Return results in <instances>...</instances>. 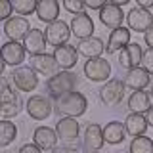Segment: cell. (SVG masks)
Instances as JSON below:
<instances>
[{
	"mask_svg": "<svg viewBox=\"0 0 153 153\" xmlns=\"http://www.w3.org/2000/svg\"><path fill=\"white\" fill-rule=\"evenodd\" d=\"M128 153H153V140L147 136L132 138L130 146H128Z\"/></svg>",
	"mask_w": 153,
	"mask_h": 153,
	"instance_id": "obj_29",
	"label": "cell"
},
{
	"mask_svg": "<svg viewBox=\"0 0 153 153\" xmlns=\"http://www.w3.org/2000/svg\"><path fill=\"white\" fill-rule=\"evenodd\" d=\"M124 92H126V86L121 79H109L102 88H100V102L105 107H115L123 102Z\"/></svg>",
	"mask_w": 153,
	"mask_h": 153,
	"instance_id": "obj_5",
	"label": "cell"
},
{
	"mask_svg": "<svg viewBox=\"0 0 153 153\" xmlns=\"http://www.w3.org/2000/svg\"><path fill=\"white\" fill-rule=\"evenodd\" d=\"M10 80H12L13 88H17L19 92H35L38 86V75L31 67H25V65L13 69L12 75H10Z\"/></svg>",
	"mask_w": 153,
	"mask_h": 153,
	"instance_id": "obj_6",
	"label": "cell"
},
{
	"mask_svg": "<svg viewBox=\"0 0 153 153\" xmlns=\"http://www.w3.org/2000/svg\"><path fill=\"white\" fill-rule=\"evenodd\" d=\"M142 57H143V50L138 42H130L124 50H121L119 54V67L121 69H136V67H142Z\"/></svg>",
	"mask_w": 153,
	"mask_h": 153,
	"instance_id": "obj_13",
	"label": "cell"
},
{
	"mask_svg": "<svg viewBox=\"0 0 153 153\" xmlns=\"http://www.w3.org/2000/svg\"><path fill=\"white\" fill-rule=\"evenodd\" d=\"M61 6H63L65 12L73 13V16L84 13V10H86V4L80 2V0H63V2H61Z\"/></svg>",
	"mask_w": 153,
	"mask_h": 153,
	"instance_id": "obj_31",
	"label": "cell"
},
{
	"mask_svg": "<svg viewBox=\"0 0 153 153\" xmlns=\"http://www.w3.org/2000/svg\"><path fill=\"white\" fill-rule=\"evenodd\" d=\"M31 67L33 71L38 75V76H46L48 79H52V76H56L59 73V65H57L54 54H38V56H31Z\"/></svg>",
	"mask_w": 153,
	"mask_h": 153,
	"instance_id": "obj_9",
	"label": "cell"
},
{
	"mask_svg": "<svg viewBox=\"0 0 153 153\" xmlns=\"http://www.w3.org/2000/svg\"><path fill=\"white\" fill-rule=\"evenodd\" d=\"M123 19H126V16L123 13V8H119V6H113V4H105V6L100 10V21L103 23L105 27H109V29H119V27H123Z\"/></svg>",
	"mask_w": 153,
	"mask_h": 153,
	"instance_id": "obj_20",
	"label": "cell"
},
{
	"mask_svg": "<svg viewBox=\"0 0 153 153\" xmlns=\"http://www.w3.org/2000/svg\"><path fill=\"white\" fill-rule=\"evenodd\" d=\"M86 109H88V100L80 92H71L54 100V111L59 117L79 119L86 113Z\"/></svg>",
	"mask_w": 153,
	"mask_h": 153,
	"instance_id": "obj_2",
	"label": "cell"
},
{
	"mask_svg": "<svg viewBox=\"0 0 153 153\" xmlns=\"http://www.w3.org/2000/svg\"><path fill=\"white\" fill-rule=\"evenodd\" d=\"M143 42H146V46L149 48V50H153V27L143 35Z\"/></svg>",
	"mask_w": 153,
	"mask_h": 153,
	"instance_id": "obj_37",
	"label": "cell"
},
{
	"mask_svg": "<svg viewBox=\"0 0 153 153\" xmlns=\"http://www.w3.org/2000/svg\"><path fill=\"white\" fill-rule=\"evenodd\" d=\"M71 25L65 23L63 19H57L56 23L52 25H46V31H44V36H46V42L54 48H59V46H65L71 38Z\"/></svg>",
	"mask_w": 153,
	"mask_h": 153,
	"instance_id": "obj_8",
	"label": "cell"
},
{
	"mask_svg": "<svg viewBox=\"0 0 153 153\" xmlns=\"http://www.w3.org/2000/svg\"><path fill=\"white\" fill-rule=\"evenodd\" d=\"M130 29L128 27H119L115 29V31H111V35H109L107 38V54H115V52H121L124 50L128 44H130Z\"/></svg>",
	"mask_w": 153,
	"mask_h": 153,
	"instance_id": "obj_23",
	"label": "cell"
},
{
	"mask_svg": "<svg viewBox=\"0 0 153 153\" xmlns=\"http://www.w3.org/2000/svg\"><path fill=\"white\" fill-rule=\"evenodd\" d=\"M126 105L130 109V113H140L146 115L151 109V96L146 90H140V92H132L126 100Z\"/></svg>",
	"mask_w": 153,
	"mask_h": 153,
	"instance_id": "obj_26",
	"label": "cell"
},
{
	"mask_svg": "<svg viewBox=\"0 0 153 153\" xmlns=\"http://www.w3.org/2000/svg\"><path fill=\"white\" fill-rule=\"evenodd\" d=\"M25 111L33 121H46L54 113V103H52L50 96L33 94L25 103Z\"/></svg>",
	"mask_w": 153,
	"mask_h": 153,
	"instance_id": "obj_4",
	"label": "cell"
},
{
	"mask_svg": "<svg viewBox=\"0 0 153 153\" xmlns=\"http://www.w3.org/2000/svg\"><path fill=\"white\" fill-rule=\"evenodd\" d=\"M124 128H126L128 136L138 138V136H146V130L149 128V124L146 121V115L130 113L126 119H124Z\"/></svg>",
	"mask_w": 153,
	"mask_h": 153,
	"instance_id": "obj_27",
	"label": "cell"
},
{
	"mask_svg": "<svg viewBox=\"0 0 153 153\" xmlns=\"http://www.w3.org/2000/svg\"><path fill=\"white\" fill-rule=\"evenodd\" d=\"M56 132H57V138L69 146V143L76 142V138H79L80 123L71 117H59V121L56 123Z\"/></svg>",
	"mask_w": 153,
	"mask_h": 153,
	"instance_id": "obj_16",
	"label": "cell"
},
{
	"mask_svg": "<svg viewBox=\"0 0 153 153\" xmlns=\"http://www.w3.org/2000/svg\"><path fill=\"white\" fill-rule=\"evenodd\" d=\"M123 82H124V86H126L128 90H132V92H140V90H143V88L149 86L151 76H149V73H147L143 67H136V69L126 71Z\"/></svg>",
	"mask_w": 153,
	"mask_h": 153,
	"instance_id": "obj_17",
	"label": "cell"
},
{
	"mask_svg": "<svg viewBox=\"0 0 153 153\" xmlns=\"http://www.w3.org/2000/svg\"><path fill=\"white\" fill-rule=\"evenodd\" d=\"M105 138H103V128L98 123H90L84 128V136H82V147L86 153H98L103 147Z\"/></svg>",
	"mask_w": 153,
	"mask_h": 153,
	"instance_id": "obj_11",
	"label": "cell"
},
{
	"mask_svg": "<svg viewBox=\"0 0 153 153\" xmlns=\"http://www.w3.org/2000/svg\"><path fill=\"white\" fill-rule=\"evenodd\" d=\"M142 67L147 71L149 75H153V50L147 48L146 52H143V57H142Z\"/></svg>",
	"mask_w": 153,
	"mask_h": 153,
	"instance_id": "obj_33",
	"label": "cell"
},
{
	"mask_svg": "<svg viewBox=\"0 0 153 153\" xmlns=\"http://www.w3.org/2000/svg\"><path fill=\"white\" fill-rule=\"evenodd\" d=\"M82 86V79L73 71H59L56 76L46 80V92L52 100L59 98V96L79 92V88Z\"/></svg>",
	"mask_w": 153,
	"mask_h": 153,
	"instance_id": "obj_1",
	"label": "cell"
},
{
	"mask_svg": "<svg viewBox=\"0 0 153 153\" xmlns=\"http://www.w3.org/2000/svg\"><path fill=\"white\" fill-rule=\"evenodd\" d=\"M126 23H128V29H130V31L143 33V35H146V33L153 27V13L149 10L134 6L130 12L126 13Z\"/></svg>",
	"mask_w": 153,
	"mask_h": 153,
	"instance_id": "obj_10",
	"label": "cell"
},
{
	"mask_svg": "<svg viewBox=\"0 0 153 153\" xmlns=\"http://www.w3.org/2000/svg\"><path fill=\"white\" fill-rule=\"evenodd\" d=\"M46 44L48 42L44 36V31H40V29H31V33L23 40V46H25L27 54H31V56L46 54Z\"/></svg>",
	"mask_w": 153,
	"mask_h": 153,
	"instance_id": "obj_24",
	"label": "cell"
},
{
	"mask_svg": "<svg viewBox=\"0 0 153 153\" xmlns=\"http://www.w3.org/2000/svg\"><path fill=\"white\" fill-rule=\"evenodd\" d=\"M105 46L102 38L98 36H90L86 38V40H80L79 44H76V52H79V56L86 57V59H96V57H102V54L105 52Z\"/></svg>",
	"mask_w": 153,
	"mask_h": 153,
	"instance_id": "obj_19",
	"label": "cell"
},
{
	"mask_svg": "<svg viewBox=\"0 0 153 153\" xmlns=\"http://www.w3.org/2000/svg\"><path fill=\"white\" fill-rule=\"evenodd\" d=\"M54 153H80V149L79 147H73V146H61V147H57Z\"/></svg>",
	"mask_w": 153,
	"mask_h": 153,
	"instance_id": "obj_36",
	"label": "cell"
},
{
	"mask_svg": "<svg viewBox=\"0 0 153 153\" xmlns=\"http://www.w3.org/2000/svg\"><path fill=\"white\" fill-rule=\"evenodd\" d=\"M126 128H124V123L121 121H111L103 126V138H105V143L109 146H119L126 140Z\"/></svg>",
	"mask_w": 153,
	"mask_h": 153,
	"instance_id": "obj_25",
	"label": "cell"
},
{
	"mask_svg": "<svg viewBox=\"0 0 153 153\" xmlns=\"http://www.w3.org/2000/svg\"><path fill=\"white\" fill-rule=\"evenodd\" d=\"M21 109H23L21 96L8 86V79H2V102H0V115H2V121L17 117V115L21 113Z\"/></svg>",
	"mask_w": 153,
	"mask_h": 153,
	"instance_id": "obj_3",
	"label": "cell"
},
{
	"mask_svg": "<svg viewBox=\"0 0 153 153\" xmlns=\"http://www.w3.org/2000/svg\"><path fill=\"white\" fill-rule=\"evenodd\" d=\"M84 4H86V10H98L100 12L107 2H102V0H88V2H84Z\"/></svg>",
	"mask_w": 153,
	"mask_h": 153,
	"instance_id": "obj_35",
	"label": "cell"
},
{
	"mask_svg": "<svg viewBox=\"0 0 153 153\" xmlns=\"http://www.w3.org/2000/svg\"><path fill=\"white\" fill-rule=\"evenodd\" d=\"M17 153H42V149L38 146H35V143H25V146L19 147Z\"/></svg>",
	"mask_w": 153,
	"mask_h": 153,
	"instance_id": "obj_34",
	"label": "cell"
},
{
	"mask_svg": "<svg viewBox=\"0 0 153 153\" xmlns=\"http://www.w3.org/2000/svg\"><path fill=\"white\" fill-rule=\"evenodd\" d=\"M54 57H56V61H57V65H59L61 71H71L76 65V61H79V52H76L75 46L65 44V46L56 48Z\"/></svg>",
	"mask_w": 153,
	"mask_h": 153,
	"instance_id": "obj_21",
	"label": "cell"
},
{
	"mask_svg": "<svg viewBox=\"0 0 153 153\" xmlns=\"http://www.w3.org/2000/svg\"><path fill=\"white\" fill-rule=\"evenodd\" d=\"M82 73L88 80L92 82H107L111 76V63L105 57H96V59H88L82 67Z\"/></svg>",
	"mask_w": 153,
	"mask_h": 153,
	"instance_id": "obj_7",
	"label": "cell"
},
{
	"mask_svg": "<svg viewBox=\"0 0 153 153\" xmlns=\"http://www.w3.org/2000/svg\"><path fill=\"white\" fill-rule=\"evenodd\" d=\"M146 121H147V124H149V128H153V105H151V109L146 113Z\"/></svg>",
	"mask_w": 153,
	"mask_h": 153,
	"instance_id": "obj_39",
	"label": "cell"
},
{
	"mask_svg": "<svg viewBox=\"0 0 153 153\" xmlns=\"http://www.w3.org/2000/svg\"><path fill=\"white\" fill-rule=\"evenodd\" d=\"M71 33H73L75 38H79V40H86V38L94 36V21L92 17L88 16V13H79V16H73L71 19Z\"/></svg>",
	"mask_w": 153,
	"mask_h": 153,
	"instance_id": "obj_18",
	"label": "cell"
},
{
	"mask_svg": "<svg viewBox=\"0 0 153 153\" xmlns=\"http://www.w3.org/2000/svg\"><path fill=\"white\" fill-rule=\"evenodd\" d=\"M147 92H149V96L153 98V76H151V82H149V86H147Z\"/></svg>",
	"mask_w": 153,
	"mask_h": 153,
	"instance_id": "obj_40",
	"label": "cell"
},
{
	"mask_svg": "<svg viewBox=\"0 0 153 153\" xmlns=\"http://www.w3.org/2000/svg\"><path fill=\"white\" fill-rule=\"evenodd\" d=\"M36 17L38 21L52 25L59 19V2L57 0H40L36 6Z\"/></svg>",
	"mask_w": 153,
	"mask_h": 153,
	"instance_id": "obj_22",
	"label": "cell"
},
{
	"mask_svg": "<svg viewBox=\"0 0 153 153\" xmlns=\"http://www.w3.org/2000/svg\"><path fill=\"white\" fill-rule=\"evenodd\" d=\"M29 33H31V25H29V21L21 16H16V17L8 19V21L4 23V35L12 42L25 40Z\"/></svg>",
	"mask_w": 153,
	"mask_h": 153,
	"instance_id": "obj_12",
	"label": "cell"
},
{
	"mask_svg": "<svg viewBox=\"0 0 153 153\" xmlns=\"http://www.w3.org/2000/svg\"><path fill=\"white\" fill-rule=\"evenodd\" d=\"M17 138V126L10 121H2L0 123V146L8 147L10 143Z\"/></svg>",
	"mask_w": 153,
	"mask_h": 153,
	"instance_id": "obj_28",
	"label": "cell"
},
{
	"mask_svg": "<svg viewBox=\"0 0 153 153\" xmlns=\"http://www.w3.org/2000/svg\"><path fill=\"white\" fill-rule=\"evenodd\" d=\"M136 6L138 8H143V10H149V8H153V0H138Z\"/></svg>",
	"mask_w": 153,
	"mask_h": 153,
	"instance_id": "obj_38",
	"label": "cell"
},
{
	"mask_svg": "<svg viewBox=\"0 0 153 153\" xmlns=\"http://www.w3.org/2000/svg\"><path fill=\"white\" fill-rule=\"evenodd\" d=\"M12 6H13V12L23 17V16L36 13L38 2H35V0H12Z\"/></svg>",
	"mask_w": 153,
	"mask_h": 153,
	"instance_id": "obj_30",
	"label": "cell"
},
{
	"mask_svg": "<svg viewBox=\"0 0 153 153\" xmlns=\"http://www.w3.org/2000/svg\"><path fill=\"white\" fill-rule=\"evenodd\" d=\"M12 13H13L12 0H0V19H2V21H8V19H12L10 17Z\"/></svg>",
	"mask_w": 153,
	"mask_h": 153,
	"instance_id": "obj_32",
	"label": "cell"
},
{
	"mask_svg": "<svg viewBox=\"0 0 153 153\" xmlns=\"http://www.w3.org/2000/svg\"><path fill=\"white\" fill-rule=\"evenodd\" d=\"M25 56H27V50L23 44H19V42H4L2 44V61L10 67H13V69H17V67H21V63L25 61Z\"/></svg>",
	"mask_w": 153,
	"mask_h": 153,
	"instance_id": "obj_15",
	"label": "cell"
},
{
	"mask_svg": "<svg viewBox=\"0 0 153 153\" xmlns=\"http://www.w3.org/2000/svg\"><path fill=\"white\" fill-rule=\"evenodd\" d=\"M57 140L59 138H57L56 128H50V126H36L35 132H33V143L46 153L57 149Z\"/></svg>",
	"mask_w": 153,
	"mask_h": 153,
	"instance_id": "obj_14",
	"label": "cell"
}]
</instances>
